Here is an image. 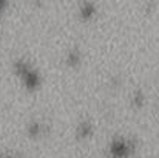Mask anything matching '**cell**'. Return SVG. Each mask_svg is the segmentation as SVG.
<instances>
[{"label": "cell", "mask_w": 159, "mask_h": 158, "mask_svg": "<svg viewBox=\"0 0 159 158\" xmlns=\"http://www.w3.org/2000/svg\"><path fill=\"white\" fill-rule=\"evenodd\" d=\"M23 78H25V84H26V87H30V89H36L37 85H39V74L36 73V71H33V70H26L23 74H22Z\"/></svg>", "instance_id": "6da1fadb"}, {"label": "cell", "mask_w": 159, "mask_h": 158, "mask_svg": "<svg viewBox=\"0 0 159 158\" xmlns=\"http://www.w3.org/2000/svg\"><path fill=\"white\" fill-rule=\"evenodd\" d=\"M28 132H30L33 136L39 135V133H40V124H36V122H34V124H31V126H30V129H28Z\"/></svg>", "instance_id": "7a4b0ae2"}, {"label": "cell", "mask_w": 159, "mask_h": 158, "mask_svg": "<svg viewBox=\"0 0 159 158\" xmlns=\"http://www.w3.org/2000/svg\"><path fill=\"white\" fill-rule=\"evenodd\" d=\"M3 6H5V3H2V2H0V8H3Z\"/></svg>", "instance_id": "3957f363"}]
</instances>
